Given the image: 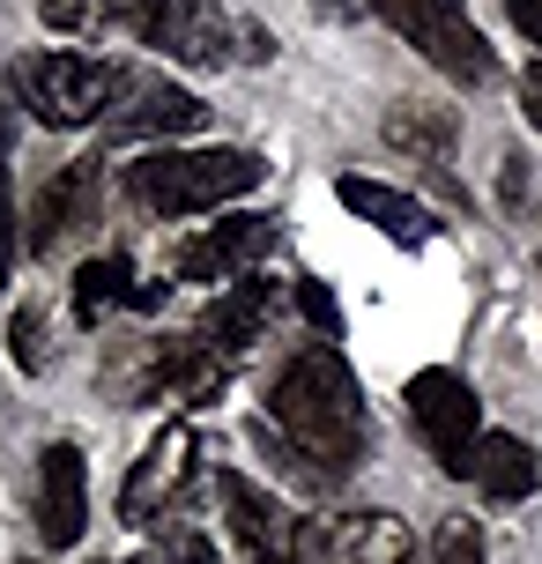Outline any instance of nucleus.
I'll list each match as a JSON object with an SVG mask.
<instances>
[{
	"instance_id": "obj_1",
	"label": "nucleus",
	"mask_w": 542,
	"mask_h": 564,
	"mask_svg": "<svg viewBox=\"0 0 542 564\" xmlns=\"http://www.w3.org/2000/svg\"><path fill=\"white\" fill-rule=\"evenodd\" d=\"M260 446H275L290 460V476L313 482V490L357 476V460H365V446H371V423H365V394H357V371L343 365V349L305 341V349L268 379Z\"/></svg>"
},
{
	"instance_id": "obj_2",
	"label": "nucleus",
	"mask_w": 542,
	"mask_h": 564,
	"mask_svg": "<svg viewBox=\"0 0 542 564\" xmlns=\"http://www.w3.org/2000/svg\"><path fill=\"white\" fill-rule=\"evenodd\" d=\"M268 164L253 149H149L127 164V194L149 216H208V208H230L238 194H253Z\"/></svg>"
},
{
	"instance_id": "obj_3",
	"label": "nucleus",
	"mask_w": 542,
	"mask_h": 564,
	"mask_svg": "<svg viewBox=\"0 0 542 564\" xmlns=\"http://www.w3.org/2000/svg\"><path fill=\"white\" fill-rule=\"evenodd\" d=\"M15 89H23V112L37 127L67 134V127L105 119V105L119 97V67H105L89 53H30L15 59Z\"/></svg>"
},
{
	"instance_id": "obj_4",
	"label": "nucleus",
	"mask_w": 542,
	"mask_h": 564,
	"mask_svg": "<svg viewBox=\"0 0 542 564\" xmlns=\"http://www.w3.org/2000/svg\"><path fill=\"white\" fill-rule=\"evenodd\" d=\"M105 23L186 67H230V15L216 0H105Z\"/></svg>"
},
{
	"instance_id": "obj_5",
	"label": "nucleus",
	"mask_w": 542,
	"mask_h": 564,
	"mask_svg": "<svg viewBox=\"0 0 542 564\" xmlns=\"http://www.w3.org/2000/svg\"><path fill=\"white\" fill-rule=\"evenodd\" d=\"M371 15L387 30H401V45H416L446 83L460 89L490 83V45H484V30L468 23L460 0H371Z\"/></svg>"
},
{
	"instance_id": "obj_6",
	"label": "nucleus",
	"mask_w": 542,
	"mask_h": 564,
	"mask_svg": "<svg viewBox=\"0 0 542 564\" xmlns=\"http://www.w3.org/2000/svg\"><path fill=\"white\" fill-rule=\"evenodd\" d=\"M401 409L416 423V438L431 446V460H438L446 476H468V453L484 438V401H476V387H468L460 371L431 365L401 387Z\"/></svg>"
},
{
	"instance_id": "obj_7",
	"label": "nucleus",
	"mask_w": 542,
	"mask_h": 564,
	"mask_svg": "<svg viewBox=\"0 0 542 564\" xmlns=\"http://www.w3.org/2000/svg\"><path fill=\"white\" fill-rule=\"evenodd\" d=\"M200 127H208V105H200L194 89L119 67V97H112V112H105V141H178V134H200Z\"/></svg>"
},
{
	"instance_id": "obj_8",
	"label": "nucleus",
	"mask_w": 542,
	"mask_h": 564,
	"mask_svg": "<svg viewBox=\"0 0 542 564\" xmlns=\"http://www.w3.org/2000/svg\"><path fill=\"white\" fill-rule=\"evenodd\" d=\"M297 564H416V542L394 512H335L297 520Z\"/></svg>"
},
{
	"instance_id": "obj_9",
	"label": "nucleus",
	"mask_w": 542,
	"mask_h": 564,
	"mask_svg": "<svg viewBox=\"0 0 542 564\" xmlns=\"http://www.w3.org/2000/svg\"><path fill=\"white\" fill-rule=\"evenodd\" d=\"M216 498H224V528H230V542H238L246 564H297V520L283 512V498H268L238 468L216 476Z\"/></svg>"
},
{
	"instance_id": "obj_10",
	"label": "nucleus",
	"mask_w": 542,
	"mask_h": 564,
	"mask_svg": "<svg viewBox=\"0 0 542 564\" xmlns=\"http://www.w3.org/2000/svg\"><path fill=\"white\" fill-rule=\"evenodd\" d=\"M105 156H83V164H59L45 186H37V200H30V224H23V246L37 260H53L67 238H83L89 224H97V186H105Z\"/></svg>"
},
{
	"instance_id": "obj_11",
	"label": "nucleus",
	"mask_w": 542,
	"mask_h": 564,
	"mask_svg": "<svg viewBox=\"0 0 542 564\" xmlns=\"http://www.w3.org/2000/svg\"><path fill=\"white\" fill-rule=\"evenodd\" d=\"M194 453H200L194 431H186V423H164V431H156V438L142 446V460H134L127 490H119V520H127V528H149V520H164V512L178 506V490L194 482Z\"/></svg>"
},
{
	"instance_id": "obj_12",
	"label": "nucleus",
	"mask_w": 542,
	"mask_h": 564,
	"mask_svg": "<svg viewBox=\"0 0 542 564\" xmlns=\"http://www.w3.org/2000/svg\"><path fill=\"white\" fill-rule=\"evenodd\" d=\"M268 253H275V216H224L178 246V282H238Z\"/></svg>"
},
{
	"instance_id": "obj_13",
	"label": "nucleus",
	"mask_w": 542,
	"mask_h": 564,
	"mask_svg": "<svg viewBox=\"0 0 542 564\" xmlns=\"http://www.w3.org/2000/svg\"><path fill=\"white\" fill-rule=\"evenodd\" d=\"M83 528H89V468L59 438L37 453V535H45V550H75Z\"/></svg>"
},
{
	"instance_id": "obj_14",
	"label": "nucleus",
	"mask_w": 542,
	"mask_h": 564,
	"mask_svg": "<svg viewBox=\"0 0 542 564\" xmlns=\"http://www.w3.org/2000/svg\"><path fill=\"white\" fill-rule=\"evenodd\" d=\"M275 297H283V290H275L268 275H238V282H224V297H216V305L200 312L194 335L230 365V357H246V349L268 335V319H275Z\"/></svg>"
},
{
	"instance_id": "obj_15",
	"label": "nucleus",
	"mask_w": 542,
	"mask_h": 564,
	"mask_svg": "<svg viewBox=\"0 0 542 564\" xmlns=\"http://www.w3.org/2000/svg\"><path fill=\"white\" fill-rule=\"evenodd\" d=\"M468 482L484 490L490 506H520V498H535V482H542V453L520 431H484L476 453H468Z\"/></svg>"
},
{
	"instance_id": "obj_16",
	"label": "nucleus",
	"mask_w": 542,
	"mask_h": 564,
	"mask_svg": "<svg viewBox=\"0 0 542 564\" xmlns=\"http://www.w3.org/2000/svg\"><path fill=\"white\" fill-rule=\"evenodd\" d=\"M335 194H343V208H357L371 230H387V238H401V246H424V238H431L424 208L401 194V186H379V178H357V171H343V178H335Z\"/></svg>"
},
{
	"instance_id": "obj_17",
	"label": "nucleus",
	"mask_w": 542,
	"mask_h": 564,
	"mask_svg": "<svg viewBox=\"0 0 542 564\" xmlns=\"http://www.w3.org/2000/svg\"><path fill=\"white\" fill-rule=\"evenodd\" d=\"M454 134H460V119L446 112V105H416V97H401L394 112H387V141H394L409 164H424V171L446 164Z\"/></svg>"
},
{
	"instance_id": "obj_18",
	"label": "nucleus",
	"mask_w": 542,
	"mask_h": 564,
	"mask_svg": "<svg viewBox=\"0 0 542 564\" xmlns=\"http://www.w3.org/2000/svg\"><path fill=\"white\" fill-rule=\"evenodd\" d=\"M134 297V268H127V253H97L75 268V319L83 327H97L112 305H127Z\"/></svg>"
},
{
	"instance_id": "obj_19",
	"label": "nucleus",
	"mask_w": 542,
	"mask_h": 564,
	"mask_svg": "<svg viewBox=\"0 0 542 564\" xmlns=\"http://www.w3.org/2000/svg\"><path fill=\"white\" fill-rule=\"evenodd\" d=\"M431 564H490L484 557V528H476L468 512H446V520L431 528Z\"/></svg>"
},
{
	"instance_id": "obj_20",
	"label": "nucleus",
	"mask_w": 542,
	"mask_h": 564,
	"mask_svg": "<svg viewBox=\"0 0 542 564\" xmlns=\"http://www.w3.org/2000/svg\"><path fill=\"white\" fill-rule=\"evenodd\" d=\"M134 564H224V557H216V542L200 535V528L172 520V528H164V542H156V550H142Z\"/></svg>"
},
{
	"instance_id": "obj_21",
	"label": "nucleus",
	"mask_w": 542,
	"mask_h": 564,
	"mask_svg": "<svg viewBox=\"0 0 542 564\" xmlns=\"http://www.w3.org/2000/svg\"><path fill=\"white\" fill-rule=\"evenodd\" d=\"M8 349H15V371H45V305H23V312H15Z\"/></svg>"
},
{
	"instance_id": "obj_22",
	"label": "nucleus",
	"mask_w": 542,
	"mask_h": 564,
	"mask_svg": "<svg viewBox=\"0 0 542 564\" xmlns=\"http://www.w3.org/2000/svg\"><path fill=\"white\" fill-rule=\"evenodd\" d=\"M15 246H23V224H15V178H8V149H0V290L15 275Z\"/></svg>"
},
{
	"instance_id": "obj_23",
	"label": "nucleus",
	"mask_w": 542,
	"mask_h": 564,
	"mask_svg": "<svg viewBox=\"0 0 542 564\" xmlns=\"http://www.w3.org/2000/svg\"><path fill=\"white\" fill-rule=\"evenodd\" d=\"M45 30H97L105 23V0H30Z\"/></svg>"
},
{
	"instance_id": "obj_24",
	"label": "nucleus",
	"mask_w": 542,
	"mask_h": 564,
	"mask_svg": "<svg viewBox=\"0 0 542 564\" xmlns=\"http://www.w3.org/2000/svg\"><path fill=\"white\" fill-rule=\"evenodd\" d=\"M297 305H305V319H313V327H319V335H327V341L343 335V305H335V297H327V282L297 275Z\"/></svg>"
},
{
	"instance_id": "obj_25",
	"label": "nucleus",
	"mask_w": 542,
	"mask_h": 564,
	"mask_svg": "<svg viewBox=\"0 0 542 564\" xmlns=\"http://www.w3.org/2000/svg\"><path fill=\"white\" fill-rule=\"evenodd\" d=\"M498 208H506V216L528 208V164H520V156H506V171H498Z\"/></svg>"
},
{
	"instance_id": "obj_26",
	"label": "nucleus",
	"mask_w": 542,
	"mask_h": 564,
	"mask_svg": "<svg viewBox=\"0 0 542 564\" xmlns=\"http://www.w3.org/2000/svg\"><path fill=\"white\" fill-rule=\"evenodd\" d=\"M15 119H23V89H15V67L0 59V149H8V134H15Z\"/></svg>"
},
{
	"instance_id": "obj_27",
	"label": "nucleus",
	"mask_w": 542,
	"mask_h": 564,
	"mask_svg": "<svg viewBox=\"0 0 542 564\" xmlns=\"http://www.w3.org/2000/svg\"><path fill=\"white\" fill-rule=\"evenodd\" d=\"M506 15H513V30L528 45H542V0H506Z\"/></svg>"
},
{
	"instance_id": "obj_28",
	"label": "nucleus",
	"mask_w": 542,
	"mask_h": 564,
	"mask_svg": "<svg viewBox=\"0 0 542 564\" xmlns=\"http://www.w3.org/2000/svg\"><path fill=\"white\" fill-rule=\"evenodd\" d=\"M520 112H528V127H542V59L520 75Z\"/></svg>"
},
{
	"instance_id": "obj_29",
	"label": "nucleus",
	"mask_w": 542,
	"mask_h": 564,
	"mask_svg": "<svg viewBox=\"0 0 542 564\" xmlns=\"http://www.w3.org/2000/svg\"><path fill=\"white\" fill-rule=\"evenodd\" d=\"M164 297H172V282H134V297H127V305H134V312H156Z\"/></svg>"
},
{
	"instance_id": "obj_30",
	"label": "nucleus",
	"mask_w": 542,
	"mask_h": 564,
	"mask_svg": "<svg viewBox=\"0 0 542 564\" xmlns=\"http://www.w3.org/2000/svg\"><path fill=\"white\" fill-rule=\"evenodd\" d=\"M15 564H37V557H15Z\"/></svg>"
},
{
	"instance_id": "obj_31",
	"label": "nucleus",
	"mask_w": 542,
	"mask_h": 564,
	"mask_svg": "<svg viewBox=\"0 0 542 564\" xmlns=\"http://www.w3.org/2000/svg\"><path fill=\"white\" fill-rule=\"evenodd\" d=\"M535 268H542V253H535Z\"/></svg>"
}]
</instances>
